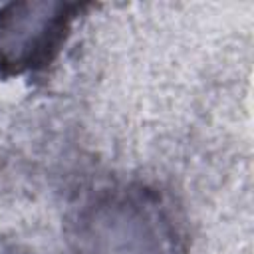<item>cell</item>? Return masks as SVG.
<instances>
[{"label":"cell","instance_id":"obj_2","mask_svg":"<svg viewBox=\"0 0 254 254\" xmlns=\"http://www.w3.org/2000/svg\"><path fill=\"white\" fill-rule=\"evenodd\" d=\"M83 8L65 2H10L0 8V75L46 71L64 50Z\"/></svg>","mask_w":254,"mask_h":254},{"label":"cell","instance_id":"obj_1","mask_svg":"<svg viewBox=\"0 0 254 254\" xmlns=\"http://www.w3.org/2000/svg\"><path fill=\"white\" fill-rule=\"evenodd\" d=\"M75 254H185L173 202L133 183L103 189L77 214Z\"/></svg>","mask_w":254,"mask_h":254}]
</instances>
